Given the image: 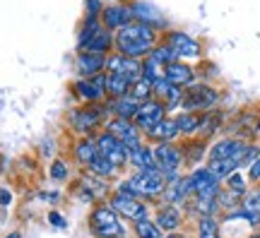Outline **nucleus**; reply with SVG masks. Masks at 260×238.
Wrapping results in <instances>:
<instances>
[{
    "label": "nucleus",
    "instance_id": "1",
    "mask_svg": "<svg viewBox=\"0 0 260 238\" xmlns=\"http://www.w3.org/2000/svg\"><path fill=\"white\" fill-rule=\"evenodd\" d=\"M114 44L121 56L140 60L142 56H149L154 48V29L147 24H140V22H135V24L130 22L123 29H118Z\"/></svg>",
    "mask_w": 260,
    "mask_h": 238
},
{
    "label": "nucleus",
    "instance_id": "2",
    "mask_svg": "<svg viewBox=\"0 0 260 238\" xmlns=\"http://www.w3.org/2000/svg\"><path fill=\"white\" fill-rule=\"evenodd\" d=\"M89 229L97 238H126V229L118 219V214L111 209V205L94 207L89 217Z\"/></svg>",
    "mask_w": 260,
    "mask_h": 238
},
{
    "label": "nucleus",
    "instance_id": "3",
    "mask_svg": "<svg viewBox=\"0 0 260 238\" xmlns=\"http://www.w3.org/2000/svg\"><path fill=\"white\" fill-rule=\"evenodd\" d=\"M219 101V92L210 84H188L181 99V106L188 113H210Z\"/></svg>",
    "mask_w": 260,
    "mask_h": 238
},
{
    "label": "nucleus",
    "instance_id": "4",
    "mask_svg": "<svg viewBox=\"0 0 260 238\" xmlns=\"http://www.w3.org/2000/svg\"><path fill=\"white\" fill-rule=\"evenodd\" d=\"M154 159H157V166L159 171L164 174L166 183H174L179 180V169L183 166V154H181V147L171 144V142H159L154 147Z\"/></svg>",
    "mask_w": 260,
    "mask_h": 238
},
{
    "label": "nucleus",
    "instance_id": "5",
    "mask_svg": "<svg viewBox=\"0 0 260 238\" xmlns=\"http://www.w3.org/2000/svg\"><path fill=\"white\" fill-rule=\"evenodd\" d=\"M246 149H248V144H246L244 140L224 137V140L214 142V144L207 149V159H210V161H227V159H231V161H236L239 169H241V161H244V157H246Z\"/></svg>",
    "mask_w": 260,
    "mask_h": 238
},
{
    "label": "nucleus",
    "instance_id": "6",
    "mask_svg": "<svg viewBox=\"0 0 260 238\" xmlns=\"http://www.w3.org/2000/svg\"><path fill=\"white\" fill-rule=\"evenodd\" d=\"M94 142H97L99 154H101L104 159H109L116 169H121V166H126V164H128V149H126V144H123L116 135H111L109 130H104Z\"/></svg>",
    "mask_w": 260,
    "mask_h": 238
},
{
    "label": "nucleus",
    "instance_id": "7",
    "mask_svg": "<svg viewBox=\"0 0 260 238\" xmlns=\"http://www.w3.org/2000/svg\"><path fill=\"white\" fill-rule=\"evenodd\" d=\"M132 188H135V195L142 200V197H157V195H162L164 192V188H166V178H164V174L157 169V171H137L132 178Z\"/></svg>",
    "mask_w": 260,
    "mask_h": 238
},
{
    "label": "nucleus",
    "instance_id": "8",
    "mask_svg": "<svg viewBox=\"0 0 260 238\" xmlns=\"http://www.w3.org/2000/svg\"><path fill=\"white\" fill-rule=\"evenodd\" d=\"M164 118H166V106H164V101L149 99V101L140 104V111H137V116H135L132 123L137 125L140 132H147V130H152L154 125H159Z\"/></svg>",
    "mask_w": 260,
    "mask_h": 238
},
{
    "label": "nucleus",
    "instance_id": "9",
    "mask_svg": "<svg viewBox=\"0 0 260 238\" xmlns=\"http://www.w3.org/2000/svg\"><path fill=\"white\" fill-rule=\"evenodd\" d=\"M188 176H191V183H193V195H197V197H217L219 195L222 180L217 178L207 166H197Z\"/></svg>",
    "mask_w": 260,
    "mask_h": 238
},
{
    "label": "nucleus",
    "instance_id": "10",
    "mask_svg": "<svg viewBox=\"0 0 260 238\" xmlns=\"http://www.w3.org/2000/svg\"><path fill=\"white\" fill-rule=\"evenodd\" d=\"M106 130H109L111 135H116V137L126 144V149H128V152L137 149V147H142L140 130H137V125H135L132 120L114 118V120H109V123H106Z\"/></svg>",
    "mask_w": 260,
    "mask_h": 238
},
{
    "label": "nucleus",
    "instance_id": "11",
    "mask_svg": "<svg viewBox=\"0 0 260 238\" xmlns=\"http://www.w3.org/2000/svg\"><path fill=\"white\" fill-rule=\"evenodd\" d=\"M111 209H114L116 214L130 219V222H140V219L147 217L145 202H140L137 197H130V195H121V192H116V195L111 197Z\"/></svg>",
    "mask_w": 260,
    "mask_h": 238
},
{
    "label": "nucleus",
    "instance_id": "12",
    "mask_svg": "<svg viewBox=\"0 0 260 238\" xmlns=\"http://www.w3.org/2000/svg\"><path fill=\"white\" fill-rule=\"evenodd\" d=\"M106 113V109H101L99 104H89L87 109H80V111H75L72 116H70V123L75 125V130H80V132H92L99 123H101V116Z\"/></svg>",
    "mask_w": 260,
    "mask_h": 238
},
{
    "label": "nucleus",
    "instance_id": "13",
    "mask_svg": "<svg viewBox=\"0 0 260 238\" xmlns=\"http://www.w3.org/2000/svg\"><path fill=\"white\" fill-rule=\"evenodd\" d=\"M106 70H109V72H118V75H128L130 79H135V82L142 77V63L137 58L121 56V53L106 58Z\"/></svg>",
    "mask_w": 260,
    "mask_h": 238
},
{
    "label": "nucleus",
    "instance_id": "14",
    "mask_svg": "<svg viewBox=\"0 0 260 238\" xmlns=\"http://www.w3.org/2000/svg\"><path fill=\"white\" fill-rule=\"evenodd\" d=\"M166 44L176 51L179 58H197L200 56V44L195 39H191L188 34H183V32H169Z\"/></svg>",
    "mask_w": 260,
    "mask_h": 238
},
{
    "label": "nucleus",
    "instance_id": "15",
    "mask_svg": "<svg viewBox=\"0 0 260 238\" xmlns=\"http://www.w3.org/2000/svg\"><path fill=\"white\" fill-rule=\"evenodd\" d=\"M132 19V7L128 5H111L101 10V24L104 29H123Z\"/></svg>",
    "mask_w": 260,
    "mask_h": 238
},
{
    "label": "nucleus",
    "instance_id": "16",
    "mask_svg": "<svg viewBox=\"0 0 260 238\" xmlns=\"http://www.w3.org/2000/svg\"><path fill=\"white\" fill-rule=\"evenodd\" d=\"M154 224H157L162 231H166V234H176V231L181 229V224H183V214H181V209L174 207V205H162V207L157 209Z\"/></svg>",
    "mask_w": 260,
    "mask_h": 238
},
{
    "label": "nucleus",
    "instance_id": "17",
    "mask_svg": "<svg viewBox=\"0 0 260 238\" xmlns=\"http://www.w3.org/2000/svg\"><path fill=\"white\" fill-rule=\"evenodd\" d=\"M164 79L169 82V84H174V87H188V84H193L195 79V72L191 65H186V63H181V60H176V63H171V65H166L164 67Z\"/></svg>",
    "mask_w": 260,
    "mask_h": 238
},
{
    "label": "nucleus",
    "instance_id": "18",
    "mask_svg": "<svg viewBox=\"0 0 260 238\" xmlns=\"http://www.w3.org/2000/svg\"><path fill=\"white\" fill-rule=\"evenodd\" d=\"M75 92H77V96H82L87 101H99L106 94V75H97L92 79H80L75 84Z\"/></svg>",
    "mask_w": 260,
    "mask_h": 238
},
{
    "label": "nucleus",
    "instance_id": "19",
    "mask_svg": "<svg viewBox=\"0 0 260 238\" xmlns=\"http://www.w3.org/2000/svg\"><path fill=\"white\" fill-rule=\"evenodd\" d=\"M106 67V58L104 56H94V53H80L77 56V72L87 79L97 77L101 70Z\"/></svg>",
    "mask_w": 260,
    "mask_h": 238
},
{
    "label": "nucleus",
    "instance_id": "20",
    "mask_svg": "<svg viewBox=\"0 0 260 238\" xmlns=\"http://www.w3.org/2000/svg\"><path fill=\"white\" fill-rule=\"evenodd\" d=\"M128 161L137 169V171H157L159 166H157V159H154V149H149V147H137V149H132L128 152Z\"/></svg>",
    "mask_w": 260,
    "mask_h": 238
},
{
    "label": "nucleus",
    "instance_id": "21",
    "mask_svg": "<svg viewBox=\"0 0 260 238\" xmlns=\"http://www.w3.org/2000/svg\"><path fill=\"white\" fill-rule=\"evenodd\" d=\"M132 82H135V79H130L128 75L109 72V75H106V94H109L111 99H123V96H128Z\"/></svg>",
    "mask_w": 260,
    "mask_h": 238
},
{
    "label": "nucleus",
    "instance_id": "22",
    "mask_svg": "<svg viewBox=\"0 0 260 238\" xmlns=\"http://www.w3.org/2000/svg\"><path fill=\"white\" fill-rule=\"evenodd\" d=\"M149 140H157V142H174L181 132H179V125H176V120L171 118H164L159 125H154L152 130H147L145 132Z\"/></svg>",
    "mask_w": 260,
    "mask_h": 238
},
{
    "label": "nucleus",
    "instance_id": "23",
    "mask_svg": "<svg viewBox=\"0 0 260 238\" xmlns=\"http://www.w3.org/2000/svg\"><path fill=\"white\" fill-rule=\"evenodd\" d=\"M186 207H188L191 214H197V219H200V217H214L217 209H219L217 197H197V195L188 197Z\"/></svg>",
    "mask_w": 260,
    "mask_h": 238
},
{
    "label": "nucleus",
    "instance_id": "24",
    "mask_svg": "<svg viewBox=\"0 0 260 238\" xmlns=\"http://www.w3.org/2000/svg\"><path fill=\"white\" fill-rule=\"evenodd\" d=\"M111 44H114V39H111V32L109 29H101L97 36H92L82 48H80V53H94V56H104L109 48H111Z\"/></svg>",
    "mask_w": 260,
    "mask_h": 238
},
{
    "label": "nucleus",
    "instance_id": "25",
    "mask_svg": "<svg viewBox=\"0 0 260 238\" xmlns=\"http://www.w3.org/2000/svg\"><path fill=\"white\" fill-rule=\"evenodd\" d=\"M111 111L116 113V118H123V120H135L137 111H140V104L130 96H123V99H114V104H109Z\"/></svg>",
    "mask_w": 260,
    "mask_h": 238
},
{
    "label": "nucleus",
    "instance_id": "26",
    "mask_svg": "<svg viewBox=\"0 0 260 238\" xmlns=\"http://www.w3.org/2000/svg\"><path fill=\"white\" fill-rule=\"evenodd\" d=\"M97 157H99V149H97L94 140H80L75 144V159H77L80 166H89Z\"/></svg>",
    "mask_w": 260,
    "mask_h": 238
},
{
    "label": "nucleus",
    "instance_id": "27",
    "mask_svg": "<svg viewBox=\"0 0 260 238\" xmlns=\"http://www.w3.org/2000/svg\"><path fill=\"white\" fill-rule=\"evenodd\" d=\"M132 17L140 19V24H147V27H157V24H164V19L159 17V12L152 7V5H145V2H137L132 5Z\"/></svg>",
    "mask_w": 260,
    "mask_h": 238
},
{
    "label": "nucleus",
    "instance_id": "28",
    "mask_svg": "<svg viewBox=\"0 0 260 238\" xmlns=\"http://www.w3.org/2000/svg\"><path fill=\"white\" fill-rule=\"evenodd\" d=\"M181 154H183V164H197L205 154H207V144L205 140H195L181 147Z\"/></svg>",
    "mask_w": 260,
    "mask_h": 238
},
{
    "label": "nucleus",
    "instance_id": "29",
    "mask_svg": "<svg viewBox=\"0 0 260 238\" xmlns=\"http://www.w3.org/2000/svg\"><path fill=\"white\" fill-rule=\"evenodd\" d=\"M132 229H135V236L137 238H164V231L149 217H145L140 222H132Z\"/></svg>",
    "mask_w": 260,
    "mask_h": 238
},
{
    "label": "nucleus",
    "instance_id": "30",
    "mask_svg": "<svg viewBox=\"0 0 260 238\" xmlns=\"http://www.w3.org/2000/svg\"><path fill=\"white\" fill-rule=\"evenodd\" d=\"M219 123H222V113H217V111L202 113L200 116V127H197V132L202 135V140H207L210 135H214L219 130Z\"/></svg>",
    "mask_w": 260,
    "mask_h": 238
},
{
    "label": "nucleus",
    "instance_id": "31",
    "mask_svg": "<svg viewBox=\"0 0 260 238\" xmlns=\"http://www.w3.org/2000/svg\"><path fill=\"white\" fill-rule=\"evenodd\" d=\"M130 99H135L137 104H145V101H149V99H154V92H152V84L147 82V79H137V82H132V87H130L128 92Z\"/></svg>",
    "mask_w": 260,
    "mask_h": 238
},
{
    "label": "nucleus",
    "instance_id": "32",
    "mask_svg": "<svg viewBox=\"0 0 260 238\" xmlns=\"http://www.w3.org/2000/svg\"><path fill=\"white\" fill-rule=\"evenodd\" d=\"M174 120H176L181 135H195L197 127H200V113H188V111H183L181 116H176Z\"/></svg>",
    "mask_w": 260,
    "mask_h": 238
},
{
    "label": "nucleus",
    "instance_id": "33",
    "mask_svg": "<svg viewBox=\"0 0 260 238\" xmlns=\"http://www.w3.org/2000/svg\"><path fill=\"white\" fill-rule=\"evenodd\" d=\"M149 58L157 60L159 65H164V67H166V65L176 63V60H179V56H176V51H174L169 44H159V46H154V48H152Z\"/></svg>",
    "mask_w": 260,
    "mask_h": 238
},
{
    "label": "nucleus",
    "instance_id": "34",
    "mask_svg": "<svg viewBox=\"0 0 260 238\" xmlns=\"http://www.w3.org/2000/svg\"><path fill=\"white\" fill-rule=\"evenodd\" d=\"M197 238H222L219 224L214 217H200L197 219Z\"/></svg>",
    "mask_w": 260,
    "mask_h": 238
},
{
    "label": "nucleus",
    "instance_id": "35",
    "mask_svg": "<svg viewBox=\"0 0 260 238\" xmlns=\"http://www.w3.org/2000/svg\"><path fill=\"white\" fill-rule=\"evenodd\" d=\"M87 169H89L94 176H99V178H111V176L116 174V166H114L109 159H104L101 154H99V157H97V159H94Z\"/></svg>",
    "mask_w": 260,
    "mask_h": 238
},
{
    "label": "nucleus",
    "instance_id": "36",
    "mask_svg": "<svg viewBox=\"0 0 260 238\" xmlns=\"http://www.w3.org/2000/svg\"><path fill=\"white\" fill-rule=\"evenodd\" d=\"M164 77V65H159L157 60H152L147 56V60L142 63V79H147L149 84Z\"/></svg>",
    "mask_w": 260,
    "mask_h": 238
},
{
    "label": "nucleus",
    "instance_id": "37",
    "mask_svg": "<svg viewBox=\"0 0 260 238\" xmlns=\"http://www.w3.org/2000/svg\"><path fill=\"white\" fill-rule=\"evenodd\" d=\"M101 27H104V24H99L94 17H89V19L82 24V32H80V48H82V46H84L92 36H97V34L101 32Z\"/></svg>",
    "mask_w": 260,
    "mask_h": 238
},
{
    "label": "nucleus",
    "instance_id": "38",
    "mask_svg": "<svg viewBox=\"0 0 260 238\" xmlns=\"http://www.w3.org/2000/svg\"><path fill=\"white\" fill-rule=\"evenodd\" d=\"M241 197H244V195L224 188V190H219V195H217V205L224 207V209H234V207H239V200H241Z\"/></svg>",
    "mask_w": 260,
    "mask_h": 238
},
{
    "label": "nucleus",
    "instance_id": "39",
    "mask_svg": "<svg viewBox=\"0 0 260 238\" xmlns=\"http://www.w3.org/2000/svg\"><path fill=\"white\" fill-rule=\"evenodd\" d=\"M227 190H234V192H239V195H246V178H244L239 171H234V174L227 178Z\"/></svg>",
    "mask_w": 260,
    "mask_h": 238
},
{
    "label": "nucleus",
    "instance_id": "40",
    "mask_svg": "<svg viewBox=\"0 0 260 238\" xmlns=\"http://www.w3.org/2000/svg\"><path fill=\"white\" fill-rule=\"evenodd\" d=\"M51 178L53 180L67 178V166H65L63 161H53V164H51Z\"/></svg>",
    "mask_w": 260,
    "mask_h": 238
},
{
    "label": "nucleus",
    "instance_id": "41",
    "mask_svg": "<svg viewBox=\"0 0 260 238\" xmlns=\"http://www.w3.org/2000/svg\"><path fill=\"white\" fill-rule=\"evenodd\" d=\"M49 222H51V226H56V229H65V226H67L65 219L58 214V212H51V214H49Z\"/></svg>",
    "mask_w": 260,
    "mask_h": 238
},
{
    "label": "nucleus",
    "instance_id": "42",
    "mask_svg": "<svg viewBox=\"0 0 260 238\" xmlns=\"http://www.w3.org/2000/svg\"><path fill=\"white\" fill-rule=\"evenodd\" d=\"M99 12H101V5H99V0H87V15L97 19V15H99Z\"/></svg>",
    "mask_w": 260,
    "mask_h": 238
},
{
    "label": "nucleus",
    "instance_id": "43",
    "mask_svg": "<svg viewBox=\"0 0 260 238\" xmlns=\"http://www.w3.org/2000/svg\"><path fill=\"white\" fill-rule=\"evenodd\" d=\"M248 178L253 180V183H258V180H260V157L253 161V166L248 169Z\"/></svg>",
    "mask_w": 260,
    "mask_h": 238
},
{
    "label": "nucleus",
    "instance_id": "44",
    "mask_svg": "<svg viewBox=\"0 0 260 238\" xmlns=\"http://www.w3.org/2000/svg\"><path fill=\"white\" fill-rule=\"evenodd\" d=\"M12 202V195H10V190L7 188H0V207H7Z\"/></svg>",
    "mask_w": 260,
    "mask_h": 238
},
{
    "label": "nucleus",
    "instance_id": "45",
    "mask_svg": "<svg viewBox=\"0 0 260 238\" xmlns=\"http://www.w3.org/2000/svg\"><path fill=\"white\" fill-rule=\"evenodd\" d=\"M164 238H188V236H186V234H179V231H176V234H166Z\"/></svg>",
    "mask_w": 260,
    "mask_h": 238
},
{
    "label": "nucleus",
    "instance_id": "46",
    "mask_svg": "<svg viewBox=\"0 0 260 238\" xmlns=\"http://www.w3.org/2000/svg\"><path fill=\"white\" fill-rule=\"evenodd\" d=\"M7 238H19V234H17V231H15V234H10V236Z\"/></svg>",
    "mask_w": 260,
    "mask_h": 238
},
{
    "label": "nucleus",
    "instance_id": "47",
    "mask_svg": "<svg viewBox=\"0 0 260 238\" xmlns=\"http://www.w3.org/2000/svg\"><path fill=\"white\" fill-rule=\"evenodd\" d=\"M251 238H260V234H253V236H251Z\"/></svg>",
    "mask_w": 260,
    "mask_h": 238
}]
</instances>
